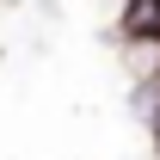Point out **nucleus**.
Listing matches in <instances>:
<instances>
[{"mask_svg":"<svg viewBox=\"0 0 160 160\" xmlns=\"http://www.w3.org/2000/svg\"><path fill=\"white\" fill-rule=\"evenodd\" d=\"M123 68H129L136 86L160 80V37H123Z\"/></svg>","mask_w":160,"mask_h":160,"instance_id":"1","label":"nucleus"}]
</instances>
